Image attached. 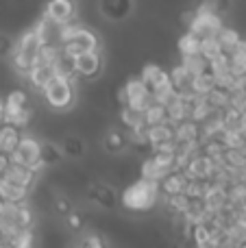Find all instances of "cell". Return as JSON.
<instances>
[{"label":"cell","instance_id":"28","mask_svg":"<svg viewBox=\"0 0 246 248\" xmlns=\"http://www.w3.org/2000/svg\"><path fill=\"white\" fill-rule=\"evenodd\" d=\"M214 87H216V78H214L212 72L196 74V77H194V83H192V90H194V94H199V96L207 94V92L214 90Z\"/></svg>","mask_w":246,"mask_h":248},{"label":"cell","instance_id":"18","mask_svg":"<svg viewBox=\"0 0 246 248\" xmlns=\"http://www.w3.org/2000/svg\"><path fill=\"white\" fill-rule=\"evenodd\" d=\"M55 74L57 72H55V65H52V63H35L33 68L24 74V77L29 78V83L35 87V90H42V87L46 85V83L50 81Z\"/></svg>","mask_w":246,"mask_h":248},{"label":"cell","instance_id":"2","mask_svg":"<svg viewBox=\"0 0 246 248\" xmlns=\"http://www.w3.org/2000/svg\"><path fill=\"white\" fill-rule=\"evenodd\" d=\"M42 44H44L42 37H39V33L35 29L26 31V33L17 39V44L11 50V59H13V68H15L20 74H26L35 65Z\"/></svg>","mask_w":246,"mask_h":248},{"label":"cell","instance_id":"33","mask_svg":"<svg viewBox=\"0 0 246 248\" xmlns=\"http://www.w3.org/2000/svg\"><path fill=\"white\" fill-rule=\"evenodd\" d=\"M50 205H52V209H55V214L61 216V218L72 211V201H70L68 196H61V194H55V196H52Z\"/></svg>","mask_w":246,"mask_h":248},{"label":"cell","instance_id":"17","mask_svg":"<svg viewBox=\"0 0 246 248\" xmlns=\"http://www.w3.org/2000/svg\"><path fill=\"white\" fill-rule=\"evenodd\" d=\"M174 140V124L172 122H159V124H151L146 126V141L148 146H157L164 141Z\"/></svg>","mask_w":246,"mask_h":248},{"label":"cell","instance_id":"31","mask_svg":"<svg viewBox=\"0 0 246 248\" xmlns=\"http://www.w3.org/2000/svg\"><path fill=\"white\" fill-rule=\"evenodd\" d=\"M35 235H33V229H20V231H15L11 237H9L7 246H15V248H29L33 244Z\"/></svg>","mask_w":246,"mask_h":248},{"label":"cell","instance_id":"38","mask_svg":"<svg viewBox=\"0 0 246 248\" xmlns=\"http://www.w3.org/2000/svg\"><path fill=\"white\" fill-rule=\"evenodd\" d=\"M4 122H7V105L0 98V124H4Z\"/></svg>","mask_w":246,"mask_h":248},{"label":"cell","instance_id":"19","mask_svg":"<svg viewBox=\"0 0 246 248\" xmlns=\"http://www.w3.org/2000/svg\"><path fill=\"white\" fill-rule=\"evenodd\" d=\"M29 194H31V189L20 187V185H15L0 176V198H2L4 202H26Z\"/></svg>","mask_w":246,"mask_h":248},{"label":"cell","instance_id":"35","mask_svg":"<svg viewBox=\"0 0 246 248\" xmlns=\"http://www.w3.org/2000/svg\"><path fill=\"white\" fill-rule=\"evenodd\" d=\"M13 46H15V44H13V39L9 37L7 33H0V59H2V57H9V55H11Z\"/></svg>","mask_w":246,"mask_h":248},{"label":"cell","instance_id":"14","mask_svg":"<svg viewBox=\"0 0 246 248\" xmlns=\"http://www.w3.org/2000/svg\"><path fill=\"white\" fill-rule=\"evenodd\" d=\"M44 16L57 24H65L74 17V2L72 0H48Z\"/></svg>","mask_w":246,"mask_h":248},{"label":"cell","instance_id":"13","mask_svg":"<svg viewBox=\"0 0 246 248\" xmlns=\"http://www.w3.org/2000/svg\"><path fill=\"white\" fill-rule=\"evenodd\" d=\"M100 13L111 22H122L133 11V0H100Z\"/></svg>","mask_w":246,"mask_h":248},{"label":"cell","instance_id":"11","mask_svg":"<svg viewBox=\"0 0 246 248\" xmlns=\"http://www.w3.org/2000/svg\"><path fill=\"white\" fill-rule=\"evenodd\" d=\"M0 176L11 181V183H15V185H20V187H26V189H33L35 181H37L35 179L37 172L26 168V166H22V163H17V161H13V159H11V163H9V168Z\"/></svg>","mask_w":246,"mask_h":248},{"label":"cell","instance_id":"12","mask_svg":"<svg viewBox=\"0 0 246 248\" xmlns=\"http://www.w3.org/2000/svg\"><path fill=\"white\" fill-rule=\"evenodd\" d=\"M187 176L183 170L179 168H172L168 170L164 176H161L157 183H159V196H168V194H183L185 192V185H187Z\"/></svg>","mask_w":246,"mask_h":248},{"label":"cell","instance_id":"24","mask_svg":"<svg viewBox=\"0 0 246 248\" xmlns=\"http://www.w3.org/2000/svg\"><path fill=\"white\" fill-rule=\"evenodd\" d=\"M120 120H122V124H124L126 131L146 124L144 122V109H135V107H129V105L120 107Z\"/></svg>","mask_w":246,"mask_h":248},{"label":"cell","instance_id":"37","mask_svg":"<svg viewBox=\"0 0 246 248\" xmlns=\"http://www.w3.org/2000/svg\"><path fill=\"white\" fill-rule=\"evenodd\" d=\"M9 163H11V155L0 150V174H2V172L9 168Z\"/></svg>","mask_w":246,"mask_h":248},{"label":"cell","instance_id":"34","mask_svg":"<svg viewBox=\"0 0 246 248\" xmlns=\"http://www.w3.org/2000/svg\"><path fill=\"white\" fill-rule=\"evenodd\" d=\"M65 218V224H68V229H72V231H81L83 227H85V220H83V216L78 214V211H70V214L63 216Z\"/></svg>","mask_w":246,"mask_h":248},{"label":"cell","instance_id":"9","mask_svg":"<svg viewBox=\"0 0 246 248\" xmlns=\"http://www.w3.org/2000/svg\"><path fill=\"white\" fill-rule=\"evenodd\" d=\"M122 90H124V94H126V105H129V107L146 109L148 105L155 100L142 78H131V81H126V85L122 87Z\"/></svg>","mask_w":246,"mask_h":248},{"label":"cell","instance_id":"5","mask_svg":"<svg viewBox=\"0 0 246 248\" xmlns=\"http://www.w3.org/2000/svg\"><path fill=\"white\" fill-rule=\"evenodd\" d=\"M220 26H222V16H218L216 11H209V9L196 7L194 20L190 22V26L185 31H190L199 39H205V37H214L220 31Z\"/></svg>","mask_w":246,"mask_h":248},{"label":"cell","instance_id":"16","mask_svg":"<svg viewBox=\"0 0 246 248\" xmlns=\"http://www.w3.org/2000/svg\"><path fill=\"white\" fill-rule=\"evenodd\" d=\"M174 141L177 144H194L200 141V124L185 118L174 126Z\"/></svg>","mask_w":246,"mask_h":248},{"label":"cell","instance_id":"27","mask_svg":"<svg viewBox=\"0 0 246 248\" xmlns=\"http://www.w3.org/2000/svg\"><path fill=\"white\" fill-rule=\"evenodd\" d=\"M183 65H185L187 70H190L192 74H203V72H209V59H205L200 52H196V55H187L183 57Z\"/></svg>","mask_w":246,"mask_h":248},{"label":"cell","instance_id":"25","mask_svg":"<svg viewBox=\"0 0 246 248\" xmlns=\"http://www.w3.org/2000/svg\"><path fill=\"white\" fill-rule=\"evenodd\" d=\"M144 122H146V126L159 124V122H168V109H166V105L159 103V100H153V103L144 109Z\"/></svg>","mask_w":246,"mask_h":248},{"label":"cell","instance_id":"26","mask_svg":"<svg viewBox=\"0 0 246 248\" xmlns=\"http://www.w3.org/2000/svg\"><path fill=\"white\" fill-rule=\"evenodd\" d=\"M177 48H179V52H181L183 57L196 55V52H200V39L196 37V35H192L190 31H185V35H181V37H179Z\"/></svg>","mask_w":246,"mask_h":248},{"label":"cell","instance_id":"8","mask_svg":"<svg viewBox=\"0 0 246 248\" xmlns=\"http://www.w3.org/2000/svg\"><path fill=\"white\" fill-rule=\"evenodd\" d=\"M85 194L96 207H100V209L111 211V209H116L118 202H120V196H118L116 189H113L111 185H107V183H100V181L87 185Z\"/></svg>","mask_w":246,"mask_h":248},{"label":"cell","instance_id":"10","mask_svg":"<svg viewBox=\"0 0 246 248\" xmlns=\"http://www.w3.org/2000/svg\"><path fill=\"white\" fill-rule=\"evenodd\" d=\"M214 168H216V161L199 150V153L192 155V159L185 163L183 172H185L187 179H209L212 172H214Z\"/></svg>","mask_w":246,"mask_h":248},{"label":"cell","instance_id":"15","mask_svg":"<svg viewBox=\"0 0 246 248\" xmlns=\"http://www.w3.org/2000/svg\"><path fill=\"white\" fill-rule=\"evenodd\" d=\"M168 74H170V83H172V90L177 92V94H194V90H192V83H194V74H192L183 63L174 65V68L170 70Z\"/></svg>","mask_w":246,"mask_h":248},{"label":"cell","instance_id":"3","mask_svg":"<svg viewBox=\"0 0 246 248\" xmlns=\"http://www.w3.org/2000/svg\"><path fill=\"white\" fill-rule=\"evenodd\" d=\"M44 100L50 109H68L74 103V83L65 74H55L46 85L42 87Z\"/></svg>","mask_w":246,"mask_h":248},{"label":"cell","instance_id":"7","mask_svg":"<svg viewBox=\"0 0 246 248\" xmlns=\"http://www.w3.org/2000/svg\"><path fill=\"white\" fill-rule=\"evenodd\" d=\"M103 68H105V61L98 50H87V52H81V55L74 57V72L81 78H87V81L98 78Z\"/></svg>","mask_w":246,"mask_h":248},{"label":"cell","instance_id":"4","mask_svg":"<svg viewBox=\"0 0 246 248\" xmlns=\"http://www.w3.org/2000/svg\"><path fill=\"white\" fill-rule=\"evenodd\" d=\"M100 48V39L94 31L85 29V26H78L63 44H61V52L68 57H77L81 52H87V50H98Z\"/></svg>","mask_w":246,"mask_h":248},{"label":"cell","instance_id":"23","mask_svg":"<svg viewBox=\"0 0 246 248\" xmlns=\"http://www.w3.org/2000/svg\"><path fill=\"white\" fill-rule=\"evenodd\" d=\"M39 157H42L44 166H57L63 161V150L55 141H44V144H39Z\"/></svg>","mask_w":246,"mask_h":248},{"label":"cell","instance_id":"29","mask_svg":"<svg viewBox=\"0 0 246 248\" xmlns=\"http://www.w3.org/2000/svg\"><path fill=\"white\" fill-rule=\"evenodd\" d=\"M187 202H190V198L185 194H168V196H164V205L170 214H183Z\"/></svg>","mask_w":246,"mask_h":248},{"label":"cell","instance_id":"36","mask_svg":"<svg viewBox=\"0 0 246 248\" xmlns=\"http://www.w3.org/2000/svg\"><path fill=\"white\" fill-rule=\"evenodd\" d=\"M78 246H94V248H103L105 246V240L98 235H85L81 242H78Z\"/></svg>","mask_w":246,"mask_h":248},{"label":"cell","instance_id":"6","mask_svg":"<svg viewBox=\"0 0 246 248\" xmlns=\"http://www.w3.org/2000/svg\"><path fill=\"white\" fill-rule=\"evenodd\" d=\"M39 144H42V141H37L35 137L22 135L20 144H17L15 150L11 153V159L13 161H17V163H22V166L31 168V170L39 172L44 168L42 157H39Z\"/></svg>","mask_w":246,"mask_h":248},{"label":"cell","instance_id":"21","mask_svg":"<svg viewBox=\"0 0 246 248\" xmlns=\"http://www.w3.org/2000/svg\"><path fill=\"white\" fill-rule=\"evenodd\" d=\"M126 146H129V135L118 131V128H111V131H107L103 135V148L107 150V153L118 155V153H122Z\"/></svg>","mask_w":246,"mask_h":248},{"label":"cell","instance_id":"30","mask_svg":"<svg viewBox=\"0 0 246 248\" xmlns=\"http://www.w3.org/2000/svg\"><path fill=\"white\" fill-rule=\"evenodd\" d=\"M216 39L220 42V46H222V52H229L231 48L235 46V44L240 42V35H238V31H233V29H227V26H220V31L216 33Z\"/></svg>","mask_w":246,"mask_h":248},{"label":"cell","instance_id":"32","mask_svg":"<svg viewBox=\"0 0 246 248\" xmlns=\"http://www.w3.org/2000/svg\"><path fill=\"white\" fill-rule=\"evenodd\" d=\"M218 52H222V46L216 39V35H214V37L200 39V55H203L205 59H212V57H216Z\"/></svg>","mask_w":246,"mask_h":248},{"label":"cell","instance_id":"20","mask_svg":"<svg viewBox=\"0 0 246 248\" xmlns=\"http://www.w3.org/2000/svg\"><path fill=\"white\" fill-rule=\"evenodd\" d=\"M22 128L13 126V124L4 122L0 124V150L2 153H9L11 155L13 150H15V146L20 144V137H22Z\"/></svg>","mask_w":246,"mask_h":248},{"label":"cell","instance_id":"1","mask_svg":"<svg viewBox=\"0 0 246 248\" xmlns=\"http://www.w3.org/2000/svg\"><path fill=\"white\" fill-rule=\"evenodd\" d=\"M159 201V183L139 176L120 194V202L129 211H151Z\"/></svg>","mask_w":246,"mask_h":248},{"label":"cell","instance_id":"22","mask_svg":"<svg viewBox=\"0 0 246 248\" xmlns=\"http://www.w3.org/2000/svg\"><path fill=\"white\" fill-rule=\"evenodd\" d=\"M61 150H63V157L81 159L83 155H85L87 146H85V141H83L78 135H65L63 141H61Z\"/></svg>","mask_w":246,"mask_h":248}]
</instances>
